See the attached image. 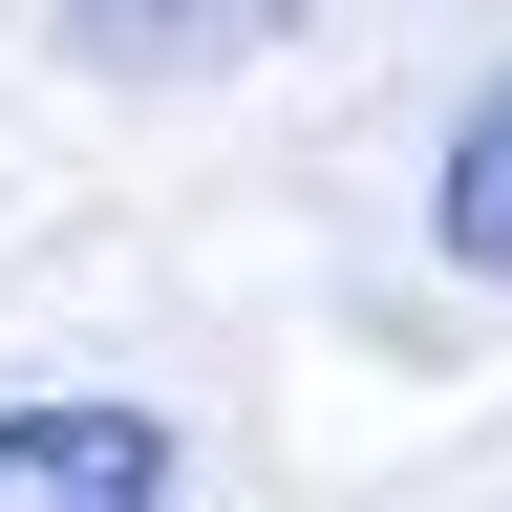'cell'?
<instances>
[{
	"instance_id": "3",
	"label": "cell",
	"mask_w": 512,
	"mask_h": 512,
	"mask_svg": "<svg viewBox=\"0 0 512 512\" xmlns=\"http://www.w3.org/2000/svg\"><path fill=\"white\" fill-rule=\"evenodd\" d=\"M427 235H448V278H512V64L470 86V128H448V171H427Z\"/></svg>"
},
{
	"instance_id": "2",
	"label": "cell",
	"mask_w": 512,
	"mask_h": 512,
	"mask_svg": "<svg viewBox=\"0 0 512 512\" xmlns=\"http://www.w3.org/2000/svg\"><path fill=\"white\" fill-rule=\"evenodd\" d=\"M320 0H64L86 64H235V43H299Z\"/></svg>"
},
{
	"instance_id": "1",
	"label": "cell",
	"mask_w": 512,
	"mask_h": 512,
	"mask_svg": "<svg viewBox=\"0 0 512 512\" xmlns=\"http://www.w3.org/2000/svg\"><path fill=\"white\" fill-rule=\"evenodd\" d=\"M0 512H171L150 406H0Z\"/></svg>"
}]
</instances>
